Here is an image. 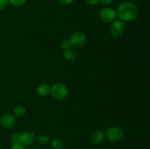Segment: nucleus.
<instances>
[{"label":"nucleus","instance_id":"f257e3e1","mask_svg":"<svg viewBox=\"0 0 150 149\" xmlns=\"http://www.w3.org/2000/svg\"><path fill=\"white\" fill-rule=\"evenodd\" d=\"M116 11L117 17L123 22L133 21L139 15V10L137 6L134 3L128 1L120 3Z\"/></svg>","mask_w":150,"mask_h":149},{"label":"nucleus","instance_id":"f03ea898","mask_svg":"<svg viewBox=\"0 0 150 149\" xmlns=\"http://www.w3.org/2000/svg\"><path fill=\"white\" fill-rule=\"evenodd\" d=\"M51 96L57 100H63L68 96L69 90L62 83H55L51 86Z\"/></svg>","mask_w":150,"mask_h":149},{"label":"nucleus","instance_id":"7ed1b4c3","mask_svg":"<svg viewBox=\"0 0 150 149\" xmlns=\"http://www.w3.org/2000/svg\"><path fill=\"white\" fill-rule=\"evenodd\" d=\"M105 138L113 143H119L124 138L125 132L123 129L118 127H111L105 132Z\"/></svg>","mask_w":150,"mask_h":149},{"label":"nucleus","instance_id":"20e7f679","mask_svg":"<svg viewBox=\"0 0 150 149\" xmlns=\"http://www.w3.org/2000/svg\"><path fill=\"white\" fill-rule=\"evenodd\" d=\"M117 11L112 7H105L100 10L99 18L103 23H111L117 19Z\"/></svg>","mask_w":150,"mask_h":149},{"label":"nucleus","instance_id":"39448f33","mask_svg":"<svg viewBox=\"0 0 150 149\" xmlns=\"http://www.w3.org/2000/svg\"><path fill=\"white\" fill-rule=\"evenodd\" d=\"M125 30V22L120 19H116L110 24V34L114 37H119L123 34Z\"/></svg>","mask_w":150,"mask_h":149},{"label":"nucleus","instance_id":"423d86ee","mask_svg":"<svg viewBox=\"0 0 150 149\" xmlns=\"http://www.w3.org/2000/svg\"><path fill=\"white\" fill-rule=\"evenodd\" d=\"M16 117L12 113H4L0 116V126L3 129H12L16 124Z\"/></svg>","mask_w":150,"mask_h":149},{"label":"nucleus","instance_id":"0eeeda50","mask_svg":"<svg viewBox=\"0 0 150 149\" xmlns=\"http://www.w3.org/2000/svg\"><path fill=\"white\" fill-rule=\"evenodd\" d=\"M72 47L79 48L83 46L86 42V36L83 32H76L70 36V39Z\"/></svg>","mask_w":150,"mask_h":149},{"label":"nucleus","instance_id":"6e6552de","mask_svg":"<svg viewBox=\"0 0 150 149\" xmlns=\"http://www.w3.org/2000/svg\"><path fill=\"white\" fill-rule=\"evenodd\" d=\"M19 137H20V144L24 147L31 146L36 140L35 134L31 131H22L19 134Z\"/></svg>","mask_w":150,"mask_h":149},{"label":"nucleus","instance_id":"1a4fd4ad","mask_svg":"<svg viewBox=\"0 0 150 149\" xmlns=\"http://www.w3.org/2000/svg\"><path fill=\"white\" fill-rule=\"evenodd\" d=\"M105 139V132L103 131H102V130H97V131H94L90 137V140L92 144L96 145H100L101 143H103Z\"/></svg>","mask_w":150,"mask_h":149},{"label":"nucleus","instance_id":"9d476101","mask_svg":"<svg viewBox=\"0 0 150 149\" xmlns=\"http://www.w3.org/2000/svg\"><path fill=\"white\" fill-rule=\"evenodd\" d=\"M37 93L40 96H46L51 93V86L47 83H41L37 87Z\"/></svg>","mask_w":150,"mask_h":149},{"label":"nucleus","instance_id":"9b49d317","mask_svg":"<svg viewBox=\"0 0 150 149\" xmlns=\"http://www.w3.org/2000/svg\"><path fill=\"white\" fill-rule=\"evenodd\" d=\"M62 57L66 61H73L76 58V52L72 48L67 50H64L62 52Z\"/></svg>","mask_w":150,"mask_h":149},{"label":"nucleus","instance_id":"f8f14e48","mask_svg":"<svg viewBox=\"0 0 150 149\" xmlns=\"http://www.w3.org/2000/svg\"><path fill=\"white\" fill-rule=\"evenodd\" d=\"M26 108L23 105H17L13 109V115L16 117V118H22L26 115Z\"/></svg>","mask_w":150,"mask_h":149},{"label":"nucleus","instance_id":"ddd939ff","mask_svg":"<svg viewBox=\"0 0 150 149\" xmlns=\"http://www.w3.org/2000/svg\"><path fill=\"white\" fill-rule=\"evenodd\" d=\"M36 141L39 145H45V144H47V143H49L50 138L48 135H46V134H39V135L37 136Z\"/></svg>","mask_w":150,"mask_h":149},{"label":"nucleus","instance_id":"4468645a","mask_svg":"<svg viewBox=\"0 0 150 149\" xmlns=\"http://www.w3.org/2000/svg\"><path fill=\"white\" fill-rule=\"evenodd\" d=\"M51 145L54 149H63L64 148V143L60 139H53L51 141Z\"/></svg>","mask_w":150,"mask_h":149},{"label":"nucleus","instance_id":"2eb2a0df","mask_svg":"<svg viewBox=\"0 0 150 149\" xmlns=\"http://www.w3.org/2000/svg\"><path fill=\"white\" fill-rule=\"evenodd\" d=\"M27 1L28 0H9L10 4L14 7H21L24 5Z\"/></svg>","mask_w":150,"mask_h":149},{"label":"nucleus","instance_id":"dca6fc26","mask_svg":"<svg viewBox=\"0 0 150 149\" xmlns=\"http://www.w3.org/2000/svg\"><path fill=\"white\" fill-rule=\"evenodd\" d=\"M10 141L12 143V145L15 144H20V137H19V134H12L10 137Z\"/></svg>","mask_w":150,"mask_h":149},{"label":"nucleus","instance_id":"f3484780","mask_svg":"<svg viewBox=\"0 0 150 149\" xmlns=\"http://www.w3.org/2000/svg\"><path fill=\"white\" fill-rule=\"evenodd\" d=\"M61 48L62 49L64 50H67V49H70L72 48V45L71 42H70V39H64L63 41H62L61 42Z\"/></svg>","mask_w":150,"mask_h":149},{"label":"nucleus","instance_id":"a211bd4d","mask_svg":"<svg viewBox=\"0 0 150 149\" xmlns=\"http://www.w3.org/2000/svg\"><path fill=\"white\" fill-rule=\"evenodd\" d=\"M10 4L9 0H0V11L5 10Z\"/></svg>","mask_w":150,"mask_h":149},{"label":"nucleus","instance_id":"6ab92c4d","mask_svg":"<svg viewBox=\"0 0 150 149\" xmlns=\"http://www.w3.org/2000/svg\"><path fill=\"white\" fill-rule=\"evenodd\" d=\"M75 0H58V2L62 6H69L73 4Z\"/></svg>","mask_w":150,"mask_h":149},{"label":"nucleus","instance_id":"aec40b11","mask_svg":"<svg viewBox=\"0 0 150 149\" xmlns=\"http://www.w3.org/2000/svg\"><path fill=\"white\" fill-rule=\"evenodd\" d=\"M89 5H96L100 2V0H83Z\"/></svg>","mask_w":150,"mask_h":149},{"label":"nucleus","instance_id":"412c9836","mask_svg":"<svg viewBox=\"0 0 150 149\" xmlns=\"http://www.w3.org/2000/svg\"><path fill=\"white\" fill-rule=\"evenodd\" d=\"M100 2L103 5L105 6V7H108L110 4H112L113 0H100Z\"/></svg>","mask_w":150,"mask_h":149},{"label":"nucleus","instance_id":"4be33fe9","mask_svg":"<svg viewBox=\"0 0 150 149\" xmlns=\"http://www.w3.org/2000/svg\"><path fill=\"white\" fill-rule=\"evenodd\" d=\"M10 149H26V147H24L23 145L21 144H15L12 145L11 147L10 148Z\"/></svg>","mask_w":150,"mask_h":149},{"label":"nucleus","instance_id":"5701e85b","mask_svg":"<svg viewBox=\"0 0 150 149\" xmlns=\"http://www.w3.org/2000/svg\"><path fill=\"white\" fill-rule=\"evenodd\" d=\"M29 149H40L38 147H35V146H33V147H31Z\"/></svg>","mask_w":150,"mask_h":149}]
</instances>
